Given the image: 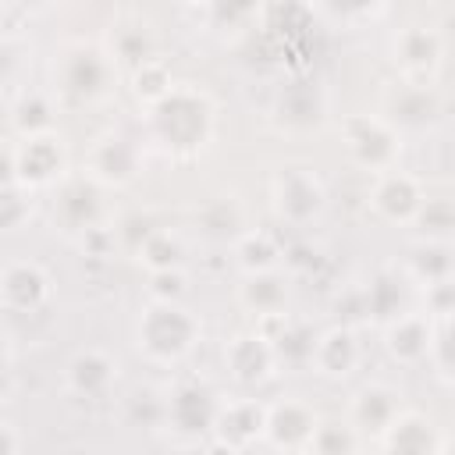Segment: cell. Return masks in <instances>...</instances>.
<instances>
[{
  "label": "cell",
  "mask_w": 455,
  "mask_h": 455,
  "mask_svg": "<svg viewBox=\"0 0 455 455\" xmlns=\"http://www.w3.org/2000/svg\"><path fill=\"white\" fill-rule=\"evenodd\" d=\"M0 455H18V434L4 419H0Z\"/></svg>",
  "instance_id": "f35d334b"
},
{
  "label": "cell",
  "mask_w": 455,
  "mask_h": 455,
  "mask_svg": "<svg viewBox=\"0 0 455 455\" xmlns=\"http://www.w3.org/2000/svg\"><path fill=\"white\" fill-rule=\"evenodd\" d=\"M409 277L419 284H444L451 281V249L448 242H423L409 256Z\"/></svg>",
  "instance_id": "d4e9b609"
},
{
  "label": "cell",
  "mask_w": 455,
  "mask_h": 455,
  "mask_svg": "<svg viewBox=\"0 0 455 455\" xmlns=\"http://www.w3.org/2000/svg\"><path fill=\"white\" fill-rule=\"evenodd\" d=\"M132 89H135V96L139 100H146L149 107L153 103H160L171 89H174V82H171V71L160 64V60H146V64H139L135 68V75H132Z\"/></svg>",
  "instance_id": "4dcf8cb0"
},
{
  "label": "cell",
  "mask_w": 455,
  "mask_h": 455,
  "mask_svg": "<svg viewBox=\"0 0 455 455\" xmlns=\"http://www.w3.org/2000/svg\"><path fill=\"white\" fill-rule=\"evenodd\" d=\"M203 228L210 235H224V231H235L238 228V206L228 203V199H217L213 206L203 210Z\"/></svg>",
  "instance_id": "e575fe53"
},
{
  "label": "cell",
  "mask_w": 455,
  "mask_h": 455,
  "mask_svg": "<svg viewBox=\"0 0 455 455\" xmlns=\"http://www.w3.org/2000/svg\"><path fill=\"white\" fill-rule=\"evenodd\" d=\"M224 370H228L231 380L242 384V387H252V384L267 380L270 370H274L270 338L259 334V331H242V334H235V338L224 345Z\"/></svg>",
  "instance_id": "ba28073f"
},
{
  "label": "cell",
  "mask_w": 455,
  "mask_h": 455,
  "mask_svg": "<svg viewBox=\"0 0 455 455\" xmlns=\"http://www.w3.org/2000/svg\"><path fill=\"white\" fill-rule=\"evenodd\" d=\"M185 291V277L181 270H160V274H149V295L153 302H178Z\"/></svg>",
  "instance_id": "d590c367"
},
{
  "label": "cell",
  "mask_w": 455,
  "mask_h": 455,
  "mask_svg": "<svg viewBox=\"0 0 455 455\" xmlns=\"http://www.w3.org/2000/svg\"><path fill=\"white\" fill-rule=\"evenodd\" d=\"M441 50H444L441 46V36L434 28H423V25H409L395 39V57L409 71H430L441 60Z\"/></svg>",
  "instance_id": "7402d4cb"
},
{
  "label": "cell",
  "mask_w": 455,
  "mask_h": 455,
  "mask_svg": "<svg viewBox=\"0 0 455 455\" xmlns=\"http://www.w3.org/2000/svg\"><path fill=\"white\" fill-rule=\"evenodd\" d=\"M135 256L149 267V274H160V270H181L185 249H181L178 235H171L167 228H156V231L135 249Z\"/></svg>",
  "instance_id": "83f0119b"
},
{
  "label": "cell",
  "mask_w": 455,
  "mask_h": 455,
  "mask_svg": "<svg viewBox=\"0 0 455 455\" xmlns=\"http://www.w3.org/2000/svg\"><path fill=\"white\" fill-rule=\"evenodd\" d=\"M114 57L117 60H124V64H146V60H153V43H149V36L139 28V25H128V28H117V36H114Z\"/></svg>",
  "instance_id": "1f68e13d"
},
{
  "label": "cell",
  "mask_w": 455,
  "mask_h": 455,
  "mask_svg": "<svg viewBox=\"0 0 455 455\" xmlns=\"http://www.w3.org/2000/svg\"><path fill=\"white\" fill-rule=\"evenodd\" d=\"M50 295V277L39 263L18 259L0 270V302L11 313H36Z\"/></svg>",
  "instance_id": "9c48e42d"
},
{
  "label": "cell",
  "mask_w": 455,
  "mask_h": 455,
  "mask_svg": "<svg viewBox=\"0 0 455 455\" xmlns=\"http://www.w3.org/2000/svg\"><path fill=\"white\" fill-rule=\"evenodd\" d=\"M149 132L164 149L196 153L210 142L213 132V107L196 89H171L160 103L149 107Z\"/></svg>",
  "instance_id": "6da1fadb"
},
{
  "label": "cell",
  "mask_w": 455,
  "mask_h": 455,
  "mask_svg": "<svg viewBox=\"0 0 455 455\" xmlns=\"http://www.w3.org/2000/svg\"><path fill=\"white\" fill-rule=\"evenodd\" d=\"M430 338H434V327L430 320L416 316V313H402L395 316L391 323H384V348L395 363L402 366H416L430 355Z\"/></svg>",
  "instance_id": "5bb4252c"
},
{
  "label": "cell",
  "mask_w": 455,
  "mask_h": 455,
  "mask_svg": "<svg viewBox=\"0 0 455 455\" xmlns=\"http://www.w3.org/2000/svg\"><path fill=\"white\" fill-rule=\"evenodd\" d=\"M235 252H238V267H242L245 274L274 270V263H277V256H281L277 242H274L270 235H263V231H249V235H242Z\"/></svg>",
  "instance_id": "f546056e"
},
{
  "label": "cell",
  "mask_w": 455,
  "mask_h": 455,
  "mask_svg": "<svg viewBox=\"0 0 455 455\" xmlns=\"http://www.w3.org/2000/svg\"><path fill=\"white\" fill-rule=\"evenodd\" d=\"M110 78H114V60L96 46H78L60 64V82L78 100H100L110 89Z\"/></svg>",
  "instance_id": "52a82bcc"
},
{
  "label": "cell",
  "mask_w": 455,
  "mask_h": 455,
  "mask_svg": "<svg viewBox=\"0 0 455 455\" xmlns=\"http://www.w3.org/2000/svg\"><path fill=\"white\" fill-rule=\"evenodd\" d=\"M7 71H11V50H7L4 43H0V78H4Z\"/></svg>",
  "instance_id": "60d3db41"
},
{
  "label": "cell",
  "mask_w": 455,
  "mask_h": 455,
  "mask_svg": "<svg viewBox=\"0 0 455 455\" xmlns=\"http://www.w3.org/2000/svg\"><path fill=\"white\" fill-rule=\"evenodd\" d=\"M316 430V412L306 405V402H295V398H284L277 405L267 409V427H263V437L281 448V451H302L309 444Z\"/></svg>",
  "instance_id": "30bf717a"
},
{
  "label": "cell",
  "mask_w": 455,
  "mask_h": 455,
  "mask_svg": "<svg viewBox=\"0 0 455 455\" xmlns=\"http://www.w3.org/2000/svg\"><path fill=\"white\" fill-rule=\"evenodd\" d=\"M220 402L213 395V387L199 384V380H185L171 391V398L164 402V423L171 427V434L185 437V441H199L206 434H213Z\"/></svg>",
  "instance_id": "3957f363"
},
{
  "label": "cell",
  "mask_w": 455,
  "mask_h": 455,
  "mask_svg": "<svg viewBox=\"0 0 455 455\" xmlns=\"http://www.w3.org/2000/svg\"><path fill=\"white\" fill-rule=\"evenodd\" d=\"M11 391V370H7V359L0 355V398Z\"/></svg>",
  "instance_id": "ab89813d"
},
{
  "label": "cell",
  "mask_w": 455,
  "mask_h": 455,
  "mask_svg": "<svg viewBox=\"0 0 455 455\" xmlns=\"http://www.w3.org/2000/svg\"><path fill=\"white\" fill-rule=\"evenodd\" d=\"M274 348V363H288V366H306L313 363V348H316V331L309 323L288 320L281 316V331L270 338Z\"/></svg>",
  "instance_id": "603a6c76"
},
{
  "label": "cell",
  "mask_w": 455,
  "mask_h": 455,
  "mask_svg": "<svg viewBox=\"0 0 455 455\" xmlns=\"http://www.w3.org/2000/svg\"><path fill=\"white\" fill-rule=\"evenodd\" d=\"M402 412L398 405V391L387 384H363L352 398V427L355 430H370V434H384L391 427V419Z\"/></svg>",
  "instance_id": "9a60e30c"
},
{
  "label": "cell",
  "mask_w": 455,
  "mask_h": 455,
  "mask_svg": "<svg viewBox=\"0 0 455 455\" xmlns=\"http://www.w3.org/2000/svg\"><path fill=\"white\" fill-rule=\"evenodd\" d=\"M0 355H4V345H0Z\"/></svg>",
  "instance_id": "b9f144b4"
},
{
  "label": "cell",
  "mask_w": 455,
  "mask_h": 455,
  "mask_svg": "<svg viewBox=\"0 0 455 455\" xmlns=\"http://www.w3.org/2000/svg\"><path fill=\"white\" fill-rule=\"evenodd\" d=\"M64 171V146L60 139L50 135H36V139H21V146L14 149V181L21 188H43L53 185Z\"/></svg>",
  "instance_id": "8992f818"
},
{
  "label": "cell",
  "mask_w": 455,
  "mask_h": 455,
  "mask_svg": "<svg viewBox=\"0 0 455 455\" xmlns=\"http://www.w3.org/2000/svg\"><path fill=\"white\" fill-rule=\"evenodd\" d=\"M57 217L68 231H92L100 220V192L89 178H75L57 192Z\"/></svg>",
  "instance_id": "ac0fdd59"
},
{
  "label": "cell",
  "mask_w": 455,
  "mask_h": 455,
  "mask_svg": "<svg viewBox=\"0 0 455 455\" xmlns=\"http://www.w3.org/2000/svg\"><path fill=\"white\" fill-rule=\"evenodd\" d=\"M238 299L249 313H256L263 320H277V316H284V306H288V284L274 270L249 274L245 284L238 288Z\"/></svg>",
  "instance_id": "44dd1931"
},
{
  "label": "cell",
  "mask_w": 455,
  "mask_h": 455,
  "mask_svg": "<svg viewBox=\"0 0 455 455\" xmlns=\"http://www.w3.org/2000/svg\"><path fill=\"white\" fill-rule=\"evenodd\" d=\"M309 455H352L355 451V427L345 419H316V430L306 444Z\"/></svg>",
  "instance_id": "f1b7e54d"
},
{
  "label": "cell",
  "mask_w": 455,
  "mask_h": 455,
  "mask_svg": "<svg viewBox=\"0 0 455 455\" xmlns=\"http://www.w3.org/2000/svg\"><path fill=\"white\" fill-rule=\"evenodd\" d=\"M14 185V153L11 149H0V188Z\"/></svg>",
  "instance_id": "74e56055"
},
{
  "label": "cell",
  "mask_w": 455,
  "mask_h": 455,
  "mask_svg": "<svg viewBox=\"0 0 455 455\" xmlns=\"http://www.w3.org/2000/svg\"><path fill=\"white\" fill-rule=\"evenodd\" d=\"M387 114H391V128L402 124V128H427L430 121H437L441 114V100L430 85H402L391 103H387Z\"/></svg>",
  "instance_id": "ffe728a7"
},
{
  "label": "cell",
  "mask_w": 455,
  "mask_h": 455,
  "mask_svg": "<svg viewBox=\"0 0 455 455\" xmlns=\"http://www.w3.org/2000/svg\"><path fill=\"white\" fill-rule=\"evenodd\" d=\"M263 427H267V405L256 402V398H238V402H228V405L220 402L213 434L224 448L238 451V448L252 444L256 437H263Z\"/></svg>",
  "instance_id": "7c38bea8"
},
{
  "label": "cell",
  "mask_w": 455,
  "mask_h": 455,
  "mask_svg": "<svg viewBox=\"0 0 455 455\" xmlns=\"http://www.w3.org/2000/svg\"><path fill=\"white\" fill-rule=\"evenodd\" d=\"M363 313H370L380 323H391L405 313V284L395 274H377L363 291Z\"/></svg>",
  "instance_id": "cb8c5ba5"
},
{
  "label": "cell",
  "mask_w": 455,
  "mask_h": 455,
  "mask_svg": "<svg viewBox=\"0 0 455 455\" xmlns=\"http://www.w3.org/2000/svg\"><path fill=\"white\" fill-rule=\"evenodd\" d=\"M11 121H14V128H18L21 139L50 135V132H53V103H50V96H43V92H25V96L14 103Z\"/></svg>",
  "instance_id": "4316f807"
},
{
  "label": "cell",
  "mask_w": 455,
  "mask_h": 455,
  "mask_svg": "<svg viewBox=\"0 0 455 455\" xmlns=\"http://www.w3.org/2000/svg\"><path fill=\"white\" fill-rule=\"evenodd\" d=\"M117 377V363L103 352V348H82L71 363H68V387L82 398H100L110 391Z\"/></svg>",
  "instance_id": "2e32d148"
},
{
  "label": "cell",
  "mask_w": 455,
  "mask_h": 455,
  "mask_svg": "<svg viewBox=\"0 0 455 455\" xmlns=\"http://www.w3.org/2000/svg\"><path fill=\"white\" fill-rule=\"evenodd\" d=\"M28 213H32V196H28V188H21L18 181L7 185V188H0V231L21 228V224L28 220Z\"/></svg>",
  "instance_id": "d6a6232c"
},
{
  "label": "cell",
  "mask_w": 455,
  "mask_h": 455,
  "mask_svg": "<svg viewBox=\"0 0 455 455\" xmlns=\"http://www.w3.org/2000/svg\"><path fill=\"white\" fill-rule=\"evenodd\" d=\"M135 338L149 359L174 363L199 341V320L181 302H149L139 316Z\"/></svg>",
  "instance_id": "7a4b0ae2"
},
{
  "label": "cell",
  "mask_w": 455,
  "mask_h": 455,
  "mask_svg": "<svg viewBox=\"0 0 455 455\" xmlns=\"http://www.w3.org/2000/svg\"><path fill=\"white\" fill-rule=\"evenodd\" d=\"M345 149L359 167L387 174L398 156V132L384 117L355 114L345 121Z\"/></svg>",
  "instance_id": "277c9868"
},
{
  "label": "cell",
  "mask_w": 455,
  "mask_h": 455,
  "mask_svg": "<svg viewBox=\"0 0 455 455\" xmlns=\"http://www.w3.org/2000/svg\"><path fill=\"white\" fill-rule=\"evenodd\" d=\"M277 114L288 121V124H313L320 121L323 114V96L306 85V82H295V85H284L281 96H277Z\"/></svg>",
  "instance_id": "484cf974"
},
{
  "label": "cell",
  "mask_w": 455,
  "mask_h": 455,
  "mask_svg": "<svg viewBox=\"0 0 455 455\" xmlns=\"http://www.w3.org/2000/svg\"><path fill=\"white\" fill-rule=\"evenodd\" d=\"M139 174V146L124 135H107L89 149V181L128 185Z\"/></svg>",
  "instance_id": "8fae6325"
},
{
  "label": "cell",
  "mask_w": 455,
  "mask_h": 455,
  "mask_svg": "<svg viewBox=\"0 0 455 455\" xmlns=\"http://www.w3.org/2000/svg\"><path fill=\"white\" fill-rule=\"evenodd\" d=\"M270 188H274V210H277V217L288 220V224H295V228L309 224L323 210V185H320V178L309 167H299V164L281 167L274 174V185Z\"/></svg>",
  "instance_id": "5b68a950"
},
{
  "label": "cell",
  "mask_w": 455,
  "mask_h": 455,
  "mask_svg": "<svg viewBox=\"0 0 455 455\" xmlns=\"http://www.w3.org/2000/svg\"><path fill=\"white\" fill-rule=\"evenodd\" d=\"M427 306L437 320H448L451 316V306H455V284L444 281V284H430L427 288Z\"/></svg>",
  "instance_id": "8d00e7d4"
},
{
  "label": "cell",
  "mask_w": 455,
  "mask_h": 455,
  "mask_svg": "<svg viewBox=\"0 0 455 455\" xmlns=\"http://www.w3.org/2000/svg\"><path fill=\"white\" fill-rule=\"evenodd\" d=\"M423 206V188L412 174H402V171H387L377 178L373 185V210L391 220V224H405L419 213Z\"/></svg>",
  "instance_id": "4fadbf2b"
},
{
  "label": "cell",
  "mask_w": 455,
  "mask_h": 455,
  "mask_svg": "<svg viewBox=\"0 0 455 455\" xmlns=\"http://www.w3.org/2000/svg\"><path fill=\"white\" fill-rule=\"evenodd\" d=\"M412 220L430 235V242H441V235H448L455 228V210L448 199H423V206Z\"/></svg>",
  "instance_id": "836d02e7"
},
{
  "label": "cell",
  "mask_w": 455,
  "mask_h": 455,
  "mask_svg": "<svg viewBox=\"0 0 455 455\" xmlns=\"http://www.w3.org/2000/svg\"><path fill=\"white\" fill-rule=\"evenodd\" d=\"M380 437L391 455H437V430L419 412H398Z\"/></svg>",
  "instance_id": "e0dca14e"
},
{
  "label": "cell",
  "mask_w": 455,
  "mask_h": 455,
  "mask_svg": "<svg viewBox=\"0 0 455 455\" xmlns=\"http://www.w3.org/2000/svg\"><path fill=\"white\" fill-rule=\"evenodd\" d=\"M355 363H359V345L348 327H331V331L316 334L313 366L323 377H348L355 370Z\"/></svg>",
  "instance_id": "d6986e66"
}]
</instances>
